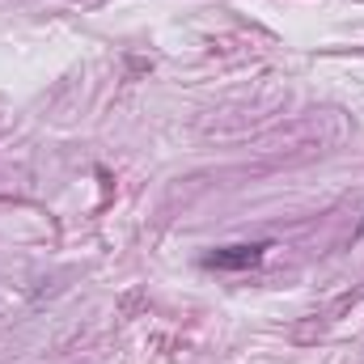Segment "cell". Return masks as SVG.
I'll use <instances>...</instances> for the list:
<instances>
[{"instance_id":"6da1fadb","label":"cell","mask_w":364,"mask_h":364,"mask_svg":"<svg viewBox=\"0 0 364 364\" xmlns=\"http://www.w3.org/2000/svg\"><path fill=\"white\" fill-rule=\"evenodd\" d=\"M267 242H250V246H220L212 255H203V267L208 272H250L267 259Z\"/></svg>"}]
</instances>
